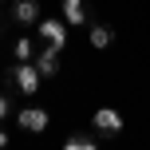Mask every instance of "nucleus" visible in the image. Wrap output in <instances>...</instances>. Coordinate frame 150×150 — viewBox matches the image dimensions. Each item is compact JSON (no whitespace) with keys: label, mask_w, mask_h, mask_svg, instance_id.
<instances>
[{"label":"nucleus","mask_w":150,"mask_h":150,"mask_svg":"<svg viewBox=\"0 0 150 150\" xmlns=\"http://www.w3.org/2000/svg\"><path fill=\"white\" fill-rule=\"evenodd\" d=\"M111 40H115V32L107 28V24H91V47H95V52L111 47Z\"/></svg>","instance_id":"nucleus-7"},{"label":"nucleus","mask_w":150,"mask_h":150,"mask_svg":"<svg viewBox=\"0 0 150 150\" xmlns=\"http://www.w3.org/2000/svg\"><path fill=\"white\" fill-rule=\"evenodd\" d=\"M36 71L44 75V79H52V75H59V47H44V52H36Z\"/></svg>","instance_id":"nucleus-5"},{"label":"nucleus","mask_w":150,"mask_h":150,"mask_svg":"<svg viewBox=\"0 0 150 150\" xmlns=\"http://www.w3.org/2000/svg\"><path fill=\"white\" fill-rule=\"evenodd\" d=\"M12 55H16L20 63L36 59V44H32V36H20V40H16V44H12Z\"/></svg>","instance_id":"nucleus-8"},{"label":"nucleus","mask_w":150,"mask_h":150,"mask_svg":"<svg viewBox=\"0 0 150 150\" xmlns=\"http://www.w3.org/2000/svg\"><path fill=\"white\" fill-rule=\"evenodd\" d=\"M40 36H44V44L47 47H67V24L63 20H40Z\"/></svg>","instance_id":"nucleus-2"},{"label":"nucleus","mask_w":150,"mask_h":150,"mask_svg":"<svg viewBox=\"0 0 150 150\" xmlns=\"http://www.w3.org/2000/svg\"><path fill=\"white\" fill-rule=\"evenodd\" d=\"M16 122H20V130L40 134V130L47 127V111L44 107H20V111H16Z\"/></svg>","instance_id":"nucleus-3"},{"label":"nucleus","mask_w":150,"mask_h":150,"mask_svg":"<svg viewBox=\"0 0 150 150\" xmlns=\"http://www.w3.org/2000/svg\"><path fill=\"white\" fill-rule=\"evenodd\" d=\"M63 150H99V142L87 138V134H71L67 142H63Z\"/></svg>","instance_id":"nucleus-10"},{"label":"nucleus","mask_w":150,"mask_h":150,"mask_svg":"<svg viewBox=\"0 0 150 150\" xmlns=\"http://www.w3.org/2000/svg\"><path fill=\"white\" fill-rule=\"evenodd\" d=\"M8 115H12V99H8V95H4V91H0V122H4V119H8Z\"/></svg>","instance_id":"nucleus-11"},{"label":"nucleus","mask_w":150,"mask_h":150,"mask_svg":"<svg viewBox=\"0 0 150 150\" xmlns=\"http://www.w3.org/2000/svg\"><path fill=\"white\" fill-rule=\"evenodd\" d=\"M4 79L12 83V87H20L24 95H36V91H40V79H44V75H40V71H36V63L28 59V63H16L12 71H4Z\"/></svg>","instance_id":"nucleus-1"},{"label":"nucleus","mask_w":150,"mask_h":150,"mask_svg":"<svg viewBox=\"0 0 150 150\" xmlns=\"http://www.w3.org/2000/svg\"><path fill=\"white\" fill-rule=\"evenodd\" d=\"M12 20L16 24H40V0H16L12 4Z\"/></svg>","instance_id":"nucleus-6"},{"label":"nucleus","mask_w":150,"mask_h":150,"mask_svg":"<svg viewBox=\"0 0 150 150\" xmlns=\"http://www.w3.org/2000/svg\"><path fill=\"white\" fill-rule=\"evenodd\" d=\"M63 20H67V24H83V20H87L83 0H63Z\"/></svg>","instance_id":"nucleus-9"},{"label":"nucleus","mask_w":150,"mask_h":150,"mask_svg":"<svg viewBox=\"0 0 150 150\" xmlns=\"http://www.w3.org/2000/svg\"><path fill=\"white\" fill-rule=\"evenodd\" d=\"M4 146H8V134H4V130H0V150H4Z\"/></svg>","instance_id":"nucleus-12"},{"label":"nucleus","mask_w":150,"mask_h":150,"mask_svg":"<svg viewBox=\"0 0 150 150\" xmlns=\"http://www.w3.org/2000/svg\"><path fill=\"white\" fill-rule=\"evenodd\" d=\"M95 130H103V134H119V130H122V115L115 111V107H99V111H95Z\"/></svg>","instance_id":"nucleus-4"}]
</instances>
